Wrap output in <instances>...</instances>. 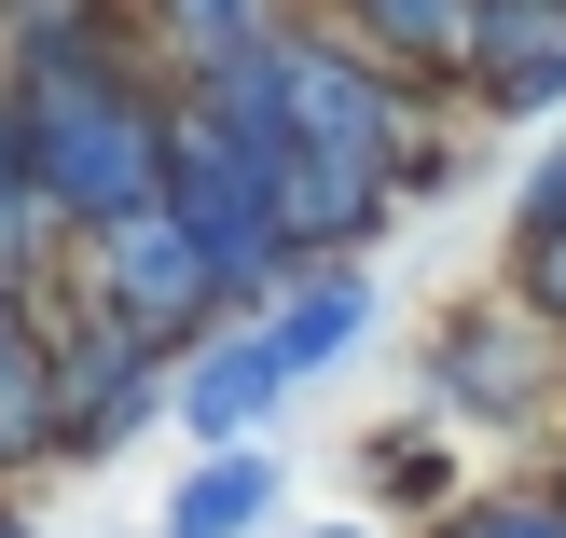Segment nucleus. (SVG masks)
<instances>
[{
	"mask_svg": "<svg viewBox=\"0 0 566 538\" xmlns=\"http://www.w3.org/2000/svg\"><path fill=\"white\" fill-rule=\"evenodd\" d=\"M14 180L28 208H70V221H138L153 208V97H125L111 70H42L14 97Z\"/></svg>",
	"mask_w": 566,
	"mask_h": 538,
	"instance_id": "nucleus-1",
	"label": "nucleus"
},
{
	"mask_svg": "<svg viewBox=\"0 0 566 538\" xmlns=\"http://www.w3.org/2000/svg\"><path fill=\"white\" fill-rule=\"evenodd\" d=\"M111 291H125V318L153 331V318H180V304H208L221 276L193 263V235H180L166 208H138V221H111Z\"/></svg>",
	"mask_w": 566,
	"mask_h": 538,
	"instance_id": "nucleus-2",
	"label": "nucleus"
},
{
	"mask_svg": "<svg viewBox=\"0 0 566 538\" xmlns=\"http://www.w3.org/2000/svg\"><path fill=\"white\" fill-rule=\"evenodd\" d=\"M276 401H291V387H276V359L235 331V346H208V359H193V387H180V429H193V442H235L249 414H276Z\"/></svg>",
	"mask_w": 566,
	"mask_h": 538,
	"instance_id": "nucleus-3",
	"label": "nucleus"
},
{
	"mask_svg": "<svg viewBox=\"0 0 566 538\" xmlns=\"http://www.w3.org/2000/svg\"><path fill=\"white\" fill-rule=\"evenodd\" d=\"M249 525H276V456H208L166 497V538H249Z\"/></svg>",
	"mask_w": 566,
	"mask_h": 538,
	"instance_id": "nucleus-4",
	"label": "nucleus"
},
{
	"mask_svg": "<svg viewBox=\"0 0 566 538\" xmlns=\"http://www.w3.org/2000/svg\"><path fill=\"white\" fill-rule=\"evenodd\" d=\"M359 318H374V304H359L346 276H318V291H291V304H276V331H249V346L276 359V387H304L318 359H346V346H359Z\"/></svg>",
	"mask_w": 566,
	"mask_h": 538,
	"instance_id": "nucleus-5",
	"label": "nucleus"
},
{
	"mask_svg": "<svg viewBox=\"0 0 566 538\" xmlns=\"http://www.w3.org/2000/svg\"><path fill=\"white\" fill-rule=\"evenodd\" d=\"M470 14H484V0H359V28L401 42V55H429V70H470Z\"/></svg>",
	"mask_w": 566,
	"mask_h": 538,
	"instance_id": "nucleus-6",
	"label": "nucleus"
},
{
	"mask_svg": "<svg viewBox=\"0 0 566 538\" xmlns=\"http://www.w3.org/2000/svg\"><path fill=\"white\" fill-rule=\"evenodd\" d=\"M166 28H180V55H193V70H221V55H249V42H263V0H166Z\"/></svg>",
	"mask_w": 566,
	"mask_h": 538,
	"instance_id": "nucleus-7",
	"label": "nucleus"
},
{
	"mask_svg": "<svg viewBox=\"0 0 566 538\" xmlns=\"http://www.w3.org/2000/svg\"><path fill=\"white\" fill-rule=\"evenodd\" d=\"M525 291L566 318V221H539V235H525Z\"/></svg>",
	"mask_w": 566,
	"mask_h": 538,
	"instance_id": "nucleus-8",
	"label": "nucleus"
},
{
	"mask_svg": "<svg viewBox=\"0 0 566 538\" xmlns=\"http://www.w3.org/2000/svg\"><path fill=\"white\" fill-rule=\"evenodd\" d=\"M470 538H566V525H539V511H497V525H470Z\"/></svg>",
	"mask_w": 566,
	"mask_h": 538,
	"instance_id": "nucleus-9",
	"label": "nucleus"
},
{
	"mask_svg": "<svg viewBox=\"0 0 566 538\" xmlns=\"http://www.w3.org/2000/svg\"><path fill=\"white\" fill-rule=\"evenodd\" d=\"M318 538H374V525H318Z\"/></svg>",
	"mask_w": 566,
	"mask_h": 538,
	"instance_id": "nucleus-10",
	"label": "nucleus"
},
{
	"mask_svg": "<svg viewBox=\"0 0 566 538\" xmlns=\"http://www.w3.org/2000/svg\"><path fill=\"white\" fill-rule=\"evenodd\" d=\"M553 14H566V0H553Z\"/></svg>",
	"mask_w": 566,
	"mask_h": 538,
	"instance_id": "nucleus-11",
	"label": "nucleus"
}]
</instances>
